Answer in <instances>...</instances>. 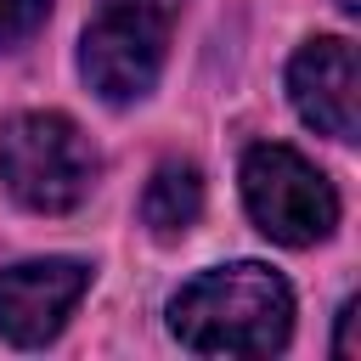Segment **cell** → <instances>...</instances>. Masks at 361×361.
Here are the masks:
<instances>
[{"instance_id": "obj_3", "label": "cell", "mask_w": 361, "mask_h": 361, "mask_svg": "<svg viewBox=\"0 0 361 361\" xmlns=\"http://www.w3.org/2000/svg\"><path fill=\"white\" fill-rule=\"evenodd\" d=\"M175 17H180V0H102L79 45V68L90 90L102 102L147 96L164 73Z\"/></svg>"}, {"instance_id": "obj_9", "label": "cell", "mask_w": 361, "mask_h": 361, "mask_svg": "<svg viewBox=\"0 0 361 361\" xmlns=\"http://www.w3.org/2000/svg\"><path fill=\"white\" fill-rule=\"evenodd\" d=\"M355 316H361V305L344 299V305H338V338H333V355H344V361L355 355Z\"/></svg>"}, {"instance_id": "obj_5", "label": "cell", "mask_w": 361, "mask_h": 361, "mask_svg": "<svg viewBox=\"0 0 361 361\" xmlns=\"http://www.w3.org/2000/svg\"><path fill=\"white\" fill-rule=\"evenodd\" d=\"M85 288H90L85 259H23L0 271V338L23 350L56 338Z\"/></svg>"}, {"instance_id": "obj_7", "label": "cell", "mask_w": 361, "mask_h": 361, "mask_svg": "<svg viewBox=\"0 0 361 361\" xmlns=\"http://www.w3.org/2000/svg\"><path fill=\"white\" fill-rule=\"evenodd\" d=\"M203 214V175L186 158H164L141 192V220L152 226V237H180L192 231V220Z\"/></svg>"}, {"instance_id": "obj_10", "label": "cell", "mask_w": 361, "mask_h": 361, "mask_svg": "<svg viewBox=\"0 0 361 361\" xmlns=\"http://www.w3.org/2000/svg\"><path fill=\"white\" fill-rule=\"evenodd\" d=\"M338 11H361V0H338Z\"/></svg>"}, {"instance_id": "obj_8", "label": "cell", "mask_w": 361, "mask_h": 361, "mask_svg": "<svg viewBox=\"0 0 361 361\" xmlns=\"http://www.w3.org/2000/svg\"><path fill=\"white\" fill-rule=\"evenodd\" d=\"M45 11H51V0H0V51L28 39L45 23Z\"/></svg>"}, {"instance_id": "obj_2", "label": "cell", "mask_w": 361, "mask_h": 361, "mask_svg": "<svg viewBox=\"0 0 361 361\" xmlns=\"http://www.w3.org/2000/svg\"><path fill=\"white\" fill-rule=\"evenodd\" d=\"M0 180L34 214H68L96 186V147L62 113H17L0 124Z\"/></svg>"}, {"instance_id": "obj_4", "label": "cell", "mask_w": 361, "mask_h": 361, "mask_svg": "<svg viewBox=\"0 0 361 361\" xmlns=\"http://www.w3.org/2000/svg\"><path fill=\"white\" fill-rule=\"evenodd\" d=\"M243 203L254 214V226L271 243L288 248H310L338 226V192L333 180L293 147L282 141H259L243 158Z\"/></svg>"}, {"instance_id": "obj_1", "label": "cell", "mask_w": 361, "mask_h": 361, "mask_svg": "<svg viewBox=\"0 0 361 361\" xmlns=\"http://www.w3.org/2000/svg\"><path fill=\"white\" fill-rule=\"evenodd\" d=\"M169 327L197 355H271L288 344L293 293L276 271L237 259L192 276L169 305Z\"/></svg>"}, {"instance_id": "obj_6", "label": "cell", "mask_w": 361, "mask_h": 361, "mask_svg": "<svg viewBox=\"0 0 361 361\" xmlns=\"http://www.w3.org/2000/svg\"><path fill=\"white\" fill-rule=\"evenodd\" d=\"M288 96L310 130L355 141V45L338 34L305 39L288 62Z\"/></svg>"}]
</instances>
